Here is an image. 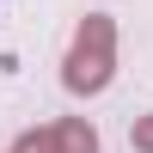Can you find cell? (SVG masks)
I'll list each match as a JSON object with an SVG mask.
<instances>
[{
  "mask_svg": "<svg viewBox=\"0 0 153 153\" xmlns=\"http://www.w3.org/2000/svg\"><path fill=\"white\" fill-rule=\"evenodd\" d=\"M117 80V19L110 12H86L74 25V43L61 55V86L74 98H98Z\"/></svg>",
  "mask_w": 153,
  "mask_h": 153,
  "instance_id": "6da1fadb",
  "label": "cell"
},
{
  "mask_svg": "<svg viewBox=\"0 0 153 153\" xmlns=\"http://www.w3.org/2000/svg\"><path fill=\"white\" fill-rule=\"evenodd\" d=\"M55 141H61V153H98V129L86 117H61L55 123Z\"/></svg>",
  "mask_w": 153,
  "mask_h": 153,
  "instance_id": "7a4b0ae2",
  "label": "cell"
},
{
  "mask_svg": "<svg viewBox=\"0 0 153 153\" xmlns=\"http://www.w3.org/2000/svg\"><path fill=\"white\" fill-rule=\"evenodd\" d=\"M12 153H61V141H55V123H43V129H25L19 141H12Z\"/></svg>",
  "mask_w": 153,
  "mask_h": 153,
  "instance_id": "3957f363",
  "label": "cell"
},
{
  "mask_svg": "<svg viewBox=\"0 0 153 153\" xmlns=\"http://www.w3.org/2000/svg\"><path fill=\"white\" fill-rule=\"evenodd\" d=\"M129 141H135V153H153V110L129 123Z\"/></svg>",
  "mask_w": 153,
  "mask_h": 153,
  "instance_id": "277c9868",
  "label": "cell"
}]
</instances>
